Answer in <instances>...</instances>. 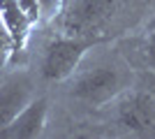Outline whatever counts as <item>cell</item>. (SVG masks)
Returning a JSON list of instances; mask_svg holds the SVG:
<instances>
[{"label":"cell","instance_id":"cell-4","mask_svg":"<svg viewBox=\"0 0 155 139\" xmlns=\"http://www.w3.org/2000/svg\"><path fill=\"white\" fill-rule=\"evenodd\" d=\"M116 118L118 123L132 132L155 134V93L139 91L130 86L116 100Z\"/></svg>","mask_w":155,"mask_h":139},{"label":"cell","instance_id":"cell-2","mask_svg":"<svg viewBox=\"0 0 155 139\" xmlns=\"http://www.w3.org/2000/svg\"><path fill=\"white\" fill-rule=\"evenodd\" d=\"M116 12V0H60V33L72 37H97Z\"/></svg>","mask_w":155,"mask_h":139},{"label":"cell","instance_id":"cell-7","mask_svg":"<svg viewBox=\"0 0 155 139\" xmlns=\"http://www.w3.org/2000/svg\"><path fill=\"white\" fill-rule=\"evenodd\" d=\"M143 53L148 65L155 70V19L150 21V26L146 28V40H143Z\"/></svg>","mask_w":155,"mask_h":139},{"label":"cell","instance_id":"cell-1","mask_svg":"<svg viewBox=\"0 0 155 139\" xmlns=\"http://www.w3.org/2000/svg\"><path fill=\"white\" fill-rule=\"evenodd\" d=\"M132 86V70L111 60H95L77 67L70 77V95L86 107H104Z\"/></svg>","mask_w":155,"mask_h":139},{"label":"cell","instance_id":"cell-6","mask_svg":"<svg viewBox=\"0 0 155 139\" xmlns=\"http://www.w3.org/2000/svg\"><path fill=\"white\" fill-rule=\"evenodd\" d=\"M46 118H49V100L35 95L19 116L0 130V139H35L44 132Z\"/></svg>","mask_w":155,"mask_h":139},{"label":"cell","instance_id":"cell-3","mask_svg":"<svg viewBox=\"0 0 155 139\" xmlns=\"http://www.w3.org/2000/svg\"><path fill=\"white\" fill-rule=\"evenodd\" d=\"M97 37H72V35H58L44 46L39 72L46 81H67L77 67L84 63L86 53L97 44Z\"/></svg>","mask_w":155,"mask_h":139},{"label":"cell","instance_id":"cell-5","mask_svg":"<svg viewBox=\"0 0 155 139\" xmlns=\"http://www.w3.org/2000/svg\"><path fill=\"white\" fill-rule=\"evenodd\" d=\"M32 98H35V86L30 77L26 72L9 74L0 84V130L19 116Z\"/></svg>","mask_w":155,"mask_h":139}]
</instances>
